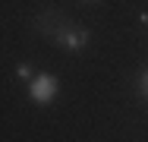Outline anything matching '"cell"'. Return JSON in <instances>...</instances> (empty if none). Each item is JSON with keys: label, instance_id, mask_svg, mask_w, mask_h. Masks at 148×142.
<instances>
[{"label": "cell", "instance_id": "6da1fadb", "mask_svg": "<svg viewBox=\"0 0 148 142\" xmlns=\"http://www.w3.org/2000/svg\"><path fill=\"white\" fill-rule=\"evenodd\" d=\"M35 28L41 32V35H47L57 48L63 51H69V54H79V51H85L91 41V32L82 26H69L63 16H60L57 10H47V13H41L38 19H35Z\"/></svg>", "mask_w": 148, "mask_h": 142}, {"label": "cell", "instance_id": "7a4b0ae2", "mask_svg": "<svg viewBox=\"0 0 148 142\" xmlns=\"http://www.w3.org/2000/svg\"><path fill=\"white\" fill-rule=\"evenodd\" d=\"M57 95H60V82H57V76L54 73H38V76H32V82H29V98L35 101V104H54L57 101Z\"/></svg>", "mask_w": 148, "mask_h": 142}, {"label": "cell", "instance_id": "3957f363", "mask_svg": "<svg viewBox=\"0 0 148 142\" xmlns=\"http://www.w3.org/2000/svg\"><path fill=\"white\" fill-rule=\"evenodd\" d=\"M136 82H139V95L148 101V70H142V73H139V79H136Z\"/></svg>", "mask_w": 148, "mask_h": 142}, {"label": "cell", "instance_id": "277c9868", "mask_svg": "<svg viewBox=\"0 0 148 142\" xmlns=\"http://www.w3.org/2000/svg\"><path fill=\"white\" fill-rule=\"evenodd\" d=\"M16 76H19V79H29V82H32V66H29V63H19V66H16Z\"/></svg>", "mask_w": 148, "mask_h": 142}, {"label": "cell", "instance_id": "5b68a950", "mask_svg": "<svg viewBox=\"0 0 148 142\" xmlns=\"http://www.w3.org/2000/svg\"><path fill=\"white\" fill-rule=\"evenodd\" d=\"M139 22H142V26H148V13H139Z\"/></svg>", "mask_w": 148, "mask_h": 142}, {"label": "cell", "instance_id": "8992f818", "mask_svg": "<svg viewBox=\"0 0 148 142\" xmlns=\"http://www.w3.org/2000/svg\"><path fill=\"white\" fill-rule=\"evenodd\" d=\"M82 3H98V0H82Z\"/></svg>", "mask_w": 148, "mask_h": 142}]
</instances>
